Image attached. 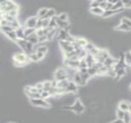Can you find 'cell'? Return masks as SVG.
<instances>
[{
    "label": "cell",
    "mask_w": 131,
    "mask_h": 123,
    "mask_svg": "<svg viewBox=\"0 0 131 123\" xmlns=\"http://www.w3.org/2000/svg\"><path fill=\"white\" fill-rule=\"evenodd\" d=\"M13 60L15 65L18 67H22L31 61L29 55L26 53H16L13 56Z\"/></svg>",
    "instance_id": "cell-1"
},
{
    "label": "cell",
    "mask_w": 131,
    "mask_h": 123,
    "mask_svg": "<svg viewBox=\"0 0 131 123\" xmlns=\"http://www.w3.org/2000/svg\"><path fill=\"white\" fill-rule=\"evenodd\" d=\"M64 108L65 109H71V111H74V112H76L77 114H80L82 113L84 111V107L82 105L81 102L79 99H77L76 102H74V105L72 106H64Z\"/></svg>",
    "instance_id": "cell-2"
},
{
    "label": "cell",
    "mask_w": 131,
    "mask_h": 123,
    "mask_svg": "<svg viewBox=\"0 0 131 123\" xmlns=\"http://www.w3.org/2000/svg\"><path fill=\"white\" fill-rule=\"evenodd\" d=\"M55 78L57 81L64 80V79H68V72L64 69L60 68L58 69L55 72Z\"/></svg>",
    "instance_id": "cell-3"
},
{
    "label": "cell",
    "mask_w": 131,
    "mask_h": 123,
    "mask_svg": "<svg viewBox=\"0 0 131 123\" xmlns=\"http://www.w3.org/2000/svg\"><path fill=\"white\" fill-rule=\"evenodd\" d=\"M30 103L35 106H41L44 108H50L51 105L48 102H47L44 99L38 98V99H30Z\"/></svg>",
    "instance_id": "cell-4"
},
{
    "label": "cell",
    "mask_w": 131,
    "mask_h": 123,
    "mask_svg": "<svg viewBox=\"0 0 131 123\" xmlns=\"http://www.w3.org/2000/svg\"><path fill=\"white\" fill-rule=\"evenodd\" d=\"M38 19V16H33V17L29 18L27 21L25 22V27L26 28H36Z\"/></svg>",
    "instance_id": "cell-5"
},
{
    "label": "cell",
    "mask_w": 131,
    "mask_h": 123,
    "mask_svg": "<svg viewBox=\"0 0 131 123\" xmlns=\"http://www.w3.org/2000/svg\"><path fill=\"white\" fill-rule=\"evenodd\" d=\"M77 83H74L72 81H70L68 85L67 86V87L65 88L66 89V92H74L76 93L77 92Z\"/></svg>",
    "instance_id": "cell-6"
},
{
    "label": "cell",
    "mask_w": 131,
    "mask_h": 123,
    "mask_svg": "<svg viewBox=\"0 0 131 123\" xmlns=\"http://www.w3.org/2000/svg\"><path fill=\"white\" fill-rule=\"evenodd\" d=\"M123 9H117V10H115V9L105 10V11H104V12H103V14L102 15V16L104 17V18H107V17L112 16L113 15L116 14V13H118L119 12L123 11Z\"/></svg>",
    "instance_id": "cell-7"
},
{
    "label": "cell",
    "mask_w": 131,
    "mask_h": 123,
    "mask_svg": "<svg viewBox=\"0 0 131 123\" xmlns=\"http://www.w3.org/2000/svg\"><path fill=\"white\" fill-rule=\"evenodd\" d=\"M27 40L31 42L32 43H33L34 45L35 44H38L39 42H38V36L37 35V34L35 32L32 33V35H30L29 36L27 37Z\"/></svg>",
    "instance_id": "cell-8"
},
{
    "label": "cell",
    "mask_w": 131,
    "mask_h": 123,
    "mask_svg": "<svg viewBox=\"0 0 131 123\" xmlns=\"http://www.w3.org/2000/svg\"><path fill=\"white\" fill-rule=\"evenodd\" d=\"M27 42H28V40L27 39H25V38H18L17 41H16V43L25 52L26 50V46H27Z\"/></svg>",
    "instance_id": "cell-9"
},
{
    "label": "cell",
    "mask_w": 131,
    "mask_h": 123,
    "mask_svg": "<svg viewBox=\"0 0 131 123\" xmlns=\"http://www.w3.org/2000/svg\"><path fill=\"white\" fill-rule=\"evenodd\" d=\"M90 11L92 13H94V14L98 15V16H102L103 14V12H104V10L101 7H100V6L94 7V8H90Z\"/></svg>",
    "instance_id": "cell-10"
},
{
    "label": "cell",
    "mask_w": 131,
    "mask_h": 123,
    "mask_svg": "<svg viewBox=\"0 0 131 123\" xmlns=\"http://www.w3.org/2000/svg\"><path fill=\"white\" fill-rule=\"evenodd\" d=\"M5 34H6V35H7L10 39H12V41H15V42H16L17 39H18V36H17V34H16V30L5 32Z\"/></svg>",
    "instance_id": "cell-11"
},
{
    "label": "cell",
    "mask_w": 131,
    "mask_h": 123,
    "mask_svg": "<svg viewBox=\"0 0 131 123\" xmlns=\"http://www.w3.org/2000/svg\"><path fill=\"white\" fill-rule=\"evenodd\" d=\"M57 24H58V26L61 29H65V28H67L68 26H69V24L67 21H62V20L59 19L58 16L57 17Z\"/></svg>",
    "instance_id": "cell-12"
},
{
    "label": "cell",
    "mask_w": 131,
    "mask_h": 123,
    "mask_svg": "<svg viewBox=\"0 0 131 123\" xmlns=\"http://www.w3.org/2000/svg\"><path fill=\"white\" fill-rule=\"evenodd\" d=\"M116 29L120 30V31H129V30H131V28L129 27L127 25H126L125 23L121 22L118 26L116 27Z\"/></svg>",
    "instance_id": "cell-13"
},
{
    "label": "cell",
    "mask_w": 131,
    "mask_h": 123,
    "mask_svg": "<svg viewBox=\"0 0 131 123\" xmlns=\"http://www.w3.org/2000/svg\"><path fill=\"white\" fill-rule=\"evenodd\" d=\"M27 96L29 99H38L42 98V95L40 92H25Z\"/></svg>",
    "instance_id": "cell-14"
},
{
    "label": "cell",
    "mask_w": 131,
    "mask_h": 123,
    "mask_svg": "<svg viewBox=\"0 0 131 123\" xmlns=\"http://www.w3.org/2000/svg\"><path fill=\"white\" fill-rule=\"evenodd\" d=\"M126 74V69L125 68H122V69H119L118 71L116 72V76H115V80H118L119 78H120L123 75H124Z\"/></svg>",
    "instance_id": "cell-15"
},
{
    "label": "cell",
    "mask_w": 131,
    "mask_h": 123,
    "mask_svg": "<svg viewBox=\"0 0 131 123\" xmlns=\"http://www.w3.org/2000/svg\"><path fill=\"white\" fill-rule=\"evenodd\" d=\"M54 16H55V10L53 9H48L47 14L45 15L44 19H51Z\"/></svg>",
    "instance_id": "cell-16"
},
{
    "label": "cell",
    "mask_w": 131,
    "mask_h": 123,
    "mask_svg": "<svg viewBox=\"0 0 131 123\" xmlns=\"http://www.w3.org/2000/svg\"><path fill=\"white\" fill-rule=\"evenodd\" d=\"M48 11V9H47V8H43V9H40L38 12L37 16L38 18H44L45 16V15L47 14Z\"/></svg>",
    "instance_id": "cell-17"
},
{
    "label": "cell",
    "mask_w": 131,
    "mask_h": 123,
    "mask_svg": "<svg viewBox=\"0 0 131 123\" xmlns=\"http://www.w3.org/2000/svg\"><path fill=\"white\" fill-rule=\"evenodd\" d=\"M74 42H76L81 47H84V46H86L88 44V43L84 38H76L74 40Z\"/></svg>",
    "instance_id": "cell-18"
},
{
    "label": "cell",
    "mask_w": 131,
    "mask_h": 123,
    "mask_svg": "<svg viewBox=\"0 0 131 123\" xmlns=\"http://www.w3.org/2000/svg\"><path fill=\"white\" fill-rule=\"evenodd\" d=\"M35 31H36V29L35 28H26L24 30V34H25V37L27 38L28 36H29L32 33L35 32Z\"/></svg>",
    "instance_id": "cell-19"
},
{
    "label": "cell",
    "mask_w": 131,
    "mask_h": 123,
    "mask_svg": "<svg viewBox=\"0 0 131 123\" xmlns=\"http://www.w3.org/2000/svg\"><path fill=\"white\" fill-rule=\"evenodd\" d=\"M119 108L122 109L123 111H129V103L126 102H120L119 104Z\"/></svg>",
    "instance_id": "cell-20"
},
{
    "label": "cell",
    "mask_w": 131,
    "mask_h": 123,
    "mask_svg": "<svg viewBox=\"0 0 131 123\" xmlns=\"http://www.w3.org/2000/svg\"><path fill=\"white\" fill-rule=\"evenodd\" d=\"M44 84V91H50L51 89L52 88V81H45L43 83Z\"/></svg>",
    "instance_id": "cell-21"
},
{
    "label": "cell",
    "mask_w": 131,
    "mask_h": 123,
    "mask_svg": "<svg viewBox=\"0 0 131 123\" xmlns=\"http://www.w3.org/2000/svg\"><path fill=\"white\" fill-rule=\"evenodd\" d=\"M16 32L18 38H25V39H27V38L25 37V35L24 34V30L22 28H19V29H16Z\"/></svg>",
    "instance_id": "cell-22"
},
{
    "label": "cell",
    "mask_w": 131,
    "mask_h": 123,
    "mask_svg": "<svg viewBox=\"0 0 131 123\" xmlns=\"http://www.w3.org/2000/svg\"><path fill=\"white\" fill-rule=\"evenodd\" d=\"M123 6H124V4L123 3V2L121 1V0H120V1H118L116 3L113 4V6L112 8V9H115V10L122 9Z\"/></svg>",
    "instance_id": "cell-23"
},
{
    "label": "cell",
    "mask_w": 131,
    "mask_h": 123,
    "mask_svg": "<svg viewBox=\"0 0 131 123\" xmlns=\"http://www.w3.org/2000/svg\"><path fill=\"white\" fill-rule=\"evenodd\" d=\"M1 29L3 32H11V31H14V28L11 25H2L1 26Z\"/></svg>",
    "instance_id": "cell-24"
},
{
    "label": "cell",
    "mask_w": 131,
    "mask_h": 123,
    "mask_svg": "<svg viewBox=\"0 0 131 123\" xmlns=\"http://www.w3.org/2000/svg\"><path fill=\"white\" fill-rule=\"evenodd\" d=\"M33 46H34V44L32 43L31 42H29V41H28V42H27V46H26V50H25V52L27 53V54L31 53V52H32V49H33Z\"/></svg>",
    "instance_id": "cell-25"
},
{
    "label": "cell",
    "mask_w": 131,
    "mask_h": 123,
    "mask_svg": "<svg viewBox=\"0 0 131 123\" xmlns=\"http://www.w3.org/2000/svg\"><path fill=\"white\" fill-rule=\"evenodd\" d=\"M123 121L124 122H129L131 121V113L129 111H126L125 112V115L123 118Z\"/></svg>",
    "instance_id": "cell-26"
},
{
    "label": "cell",
    "mask_w": 131,
    "mask_h": 123,
    "mask_svg": "<svg viewBox=\"0 0 131 123\" xmlns=\"http://www.w3.org/2000/svg\"><path fill=\"white\" fill-rule=\"evenodd\" d=\"M116 115H117V118H118L123 119L124 115H125V111L122 110V109H120V108H118V110L116 111Z\"/></svg>",
    "instance_id": "cell-27"
},
{
    "label": "cell",
    "mask_w": 131,
    "mask_h": 123,
    "mask_svg": "<svg viewBox=\"0 0 131 123\" xmlns=\"http://www.w3.org/2000/svg\"><path fill=\"white\" fill-rule=\"evenodd\" d=\"M88 73L91 75V76H94L95 75H97V69H95L94 67H90L88 68Z\"/></svg>",
    "instance_id": "cell-28"
},
{
    "label": "cell",
    "mask_w": 131,
    "mask_h": 123,
    "mask_svg": "<svg viewBox=\"0 0 131 123\" xmlns=\"http://www.w3.org/2000/svg\"><path fill=\"white\" fill-rule=\"evenodd\" d=\"M55 32H56V29H51V31L48 32V34L47 35V36H48V40L52 39V38H53V37L55 36Z\"/></svg>",
    "instance_id": "cell-29"
},
{
    "label": "cell",
    "mask_w": 131,
    "mask_h": 123,
    "mask_svg": "<svg viewBox=\"0 0 131 123\" xmlns=\"http://www.w3.org/2000/svg\"><path fill=\"white\" fill-rule=\"evenodd\" d=\"M125 61L126 63L131 66V53H126L125 56Z\"/></svg>",
    "instance_id": "cell-30"
},
{
    "label": "cell",
    "mask_w": 131,
    "mask_h": 123,
    "mask_svg": "<svg viewBox=\"0 0 131 123\" xmlns=\"http://www.w3.org/2000/svg\"><path fill=\"white\" fill-rule=\"evenodd\" d=\"M29 57H30L31 61H32V62H37V61H39V59H38V56H37V53H36V52L32 53V54H30V55H29Z\"/></svg>",
    "instance_id": "cell-31"
},
{
    "label": "cell",
    "mask_w": 131,
    "mask_h": 123,
    "mask_svg": "<svg viewBox=\"0 0 131 123\" xmlns=\"http://www.w3.org/2000/svg\"><path fill=\"white\" fill-rule=\"evenodd\" d=\"M41 95H42V99H47V98H48L49 96H51V94H50V92H48V91H42V92H41Z\"/></svg>",
    "instance_id": "cell-32"
},
{
    "label": "cell",
    "mask_w": 131,
    "mask_h": 123,
    "mask_svg": "<svg viewBox=\"0 0 131 123\" xmlns=\"http://www.w3.org/2000/svg\"><path fill=\"white\" fill-rule=\"evenodd\" d=\"M36 52H43L44 54H45L48 52V48L46 46H42L38 47L37 49V51Z\"/></svg>",
    "instance_id": "cell-33"
},
{
    "label": "cell",
    "mask_w": 131,
    "mask_h": 123,
    "mask_svg": "<svg viewBox=\"0 0 131 123\" xmlns=\"http://www.w3.org/2000/svg\"><path fill=\"white\" fill-rule=\"evenodd\" d=\"M35 33L37 34V35H38V37L44 35H45V32H44V28H40V29H36Z\"/></svg>",
    "instance_id": "cell-34"
},
{
    "label": "cell",
    "mask_w": 131,
    "mask_h": 123,
    "mask_svg": "<svg viewBox=\"0 0 131 123\" xmlns=\"http://www.w3.org/2000/svg\"><path fill=\"white\" fill-rule=\"evenodd\" d=\"M51 19H44L43 18V24H42V28H48L49 26V22H50Z\"/></svg>",
    "instance_id": "cell-35"
},
{
    "label": "cell",
    "mask_w": 131,
    "mask_h": 123,
    "mask_svg": "<svg viewBox=\"0 0 131 123\" xmlns=\"http://www.w3.org/2000/svg\"><path fill=\"white\" fill-rule=\"evenodd\" d=\"M58 19L62 20V21H67L68 20V15L66 14V13H61V14H60L58 16Z\"/></svg>",
    "instance_id": "cell-36"
},
{
    "label": "cell",
    "mask_w": 131,
    "mask_h": 123,
    "mask_svg": "<svg viewBox=\"0 0 131 123\" xmlns=\"http://www.w3.org/2000/svg\"><path fill=\"white\" fill-rule=\"evenodd\" d=\"M35 87L38 89V91H39V92H42V91H43V89H44V84H43V83H37L36 85H35Z\"/></svg>",
    "instance_id": "cell-37"
},
{
    "label": "cell",
    "mask_w": 131,
    "mask_h": 123,
    "mask_svg": "<svg viewBox=\"0 0 131 123\" xmlns=\"http://www.w3.org/2000/svg\"><path fill=\"white\" fill-rule=\"evenodd\" d=\"M5 14H7V15H9L11 16H13V17H16L18 15V10H12V11H10L7 13H5Z\"/></svg>",
    "instance_id": "cell-38"
},
{
    "label": "cell",
    "mask_w": 131,
    "mask_h": 123,
    "mask_svg": "<svg viewBox=\"0 0 131 123\" xmlns=\"http://www.w3.org/2000/svg\"><path fill=\"white\" fill-rule=\"evenodd\" d=\"M121 22L125 23L126 25H127L129 27H130V28H131V20L130 19H129L127 18H123L121 19Z\"/></svg>",
    "instance_id": "cell-39"
},
{
    "label": "cell",
    "mask_w": 131,
    "mask_h": 123,
    "mask_svg": "<svg viewBox=\"0 0 131 123\" xmlns=\"http://www.w3.org/2000/svg\"><path fill=\"white\" fill-rule=\"evenodd\" d=\"M100 3L98 1V0H93L92 3H91L90 6H91V8L98 7V6H100Z\"/></svg>",
    "instance_id": "cell-40"
},
{
    "label": "cell",
    "mask_w": 131,
    "mask_h": 123,
    "mask_svg": "<svg viewBox=\"0 0 131 123\" xmlns=\"http://www.w3.org/2000/svg\"><path fill=\"white\" fill-rule=\"evenodd\" d=\"M48 40V36L46 35H44L42 36H40V37H38V42L39 43H42L43 42H45V41Z\"/></svg>",
    "instance_id": "cell-41"
},
{
    "label": "cell",
    "mask_w": 131,
    "mask_h": 123,
    "mask_svg": "<svg viewBox=\"0 0 131 123\" xmlns=\"http://www.w3.org/2000/svg\"><path fill=\"white\" fill-rule=\"evenodd\" d=\"M107 4H108V1H103V2L100 3V7H101L104 11H105V10L107 9Z\"/></svg>",
    "instance_id": "cell-42"
},
{
    "label": "cell",
    "mask_w": 131,
    "mask_h": 123,
    "mask_svg": "<svg viewBox=\"0 0 131 123\" xmlns=\"http://www.w3.org/2000/svg\"><path fill=\"white\" fill-rule=\"evenodd\" d=\"M36 53H37V56H38V58L39 60L42 59L45 56V55L43 52H36Z\"/></svg>",
    "instance_id": "cell-43"
},
{
    "label": "cell",
    "mask_w": 131,
    "mask_h": 123,
    "mask_svg": "<svg viewBox=\"0 0 131 123\" xmlns=\"http://www.w3.org/2000/svg\"><path fill=\"white\" fill-rule=\"evenodd\" d=\"M121 1L123 2V3L124 4V6H126V5H127L129 3V0H121Z\"/></svg>",
    "instance_id": "cell-44"
},
{
    "label": "cell",
    "mask_w": 131,
    "mask_h": 123,
    "mask_svg": "<svg viewBox=\"0 0 131 123\" xmlns=\"http://www.w3.org/2000/svg\"><path fill=\"white\" fill-rule=\"evenodd\" d=\"M125 6H126V8H131V0H129V3H128L127 5H126Z\"/></svg>",
    "instance_id": "cell-45"
},
{
    "label": "cell",
    "mask_w": 131,
    "mask_h": 123,
    "mask_svg": "<svg viewBox=\"0 0 131 123\" xmlns=\"http://www.w3.org/2000/svg\"><path fill=\"white\" fill-rule=\"evenodd\" d=\"M129 112L131 113V104H129Z\"/></svg>",
    "instance_id": "cell-46"
},
{
    "label": "cell",
    "mask_w": 131,
    "mask_h": 123,
    "mask_svg": "<svg viewBox=\"0 0 131 123\" xmlns=\"http://www.w3.org/2000/svg\"><path fill=\"white\" fill-rule=\"evenodd\" d=\"M107 1H108L109 3H112V2H113V0H107Z\"/></svg>",
    "instance_id": "cell-47"
},
{
    "label": "cell",
    "mask_w": 131,
    "mask_h": 123,
    "mask_svg": "<svg viewBox=\"0 0 131 123\" xmlns=\"http://www.w3.org/2000/svg\"><path fill=\"white\" fill-rule=\"evenodd\" d=\"M129 89H131V85H130V87H129Z\"/></svg>",
    "instance_id": "cell-48"
}]
</instances>
